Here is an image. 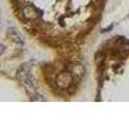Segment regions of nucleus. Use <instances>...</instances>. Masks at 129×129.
<instances>
[{"label":"nucleus","mask_w":129,"mask_h":129,"mask_svg":"<svg viewBox=\"0 0 129 129\" xmlns=\"http://www.w3.org/2000/svg\"><path fill=\"white\" fill-rule=\"evenodd\" d=\"M56 83H57L58 87L62 88V89L70 87V84L72 83L71 74H69V72H62V74H59L58 76H57V79H56Z\"/></svg>","instance_id":"1"},{"label":"nucleus","mask_w":129,"mask_h":129,"mask_svg":"<svg viewBox=\"0 0 129 129\" xmlns=\"http://www.w3.org/2000/svg\"><path fill=\"white\" fill-rule=\"evenodd\" d=\"M4 49H5V48H4L3 45H0V53H3V50H4Z\"/></svg>","instance_id":"3"},{"label":"nucleus","mask_w":129,"mask_h":129,"mask_svg":"<svg viewBox=\"0 0 129 129\" xmlns=\"http://www.w3.org/2000/svg\"><path fill=\"white\" fill-rule=\"evenodd\" d=\"M22 16L23 18L26 19H36L39 17V13H38V10L34 8V7H31V5H26L22 8Z\"/></svg>","instance_id":"2"}]
</instances>
